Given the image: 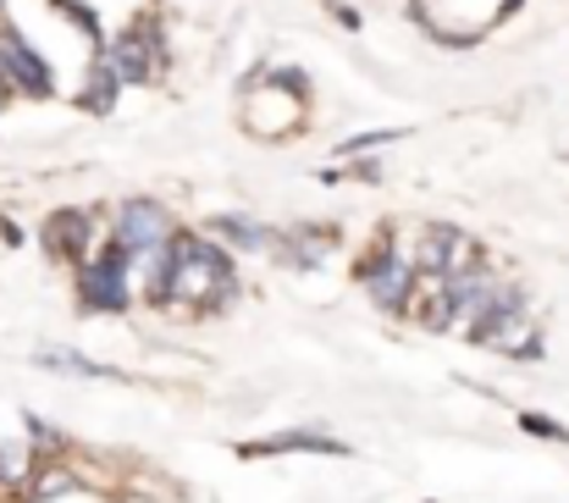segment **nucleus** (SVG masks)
I'll return each mask as SVG.
<instances>
[{"label": "nucleus", "instance_id": "1", "mask_svg": "<svg viewBox=\"0 0 569 503\" xmlns=\"http://www.w3.org/2000/svg\"><path fill=\"white\" fill-rule=\"evenodd\" d=\"M232 255L216 249V244H199V238H172L167 244V288L161 299H183V305H216L232 294Z\"/></svg>", "mask_w": 569, "mask_h": 503}, {"label": "nucleus", "instance_id": "2", "mask_svg": "<svg viewBox=\"0 0 569 503\" xmlns=\"http://www.w3.org/2000/svg\"><path fill=\"white\" fill-rule=\"evenodd\" d=\"M117 244H122L128 255L167 249V244H172V221H167V210H161V205H150V199L122 205V216H117Z\"/></svg>", "mask_w": 569, "mask_h": 503}, {"label": "nucleus", "instance_id": "3", "mask_svg": "<svg viewBox=\"0 0 569 503\" xmlns=\"http://www.w3.org/2000/svg\"><path fill=\"white\" fill-rule=\"evenodd\" d=\"M415 266L420 272H437V277H459V272L476 266V244L459 227H426L420 233V249H415Z\"/></svg>", "mask_w": 569, "mask_h": 503}, {"label": "nucleus", "instance_id": "4", "mask_svg": "<svg viewBox=\"0 0 569 503\" xmlns=\"http://www.w3.org/2000/svg\"><path fill=\"white\" fill-rule=\"evenodd\" d=\"M83 299L94 305V310H122L133 294H128V249L122 244H111L89 272H83Z\"/></svg>", "mask_w": 569, "mask_h": 503}, {"label": "nucleus", "instance_id": "5", "mask_svg": "<svg viewBox=\"0 0 569 503\" xmlns=\"http://www.w3.org/2000/svg\"><path fill=\"white\" fill-rule=\"evenodd\" d=\"M366 288H371V299L381 310H398L409 299V288H415V260L398 255V249H381L377 260L366 266Z\"/></svg>", "mask_w": 569, "mask_h": 503}, {"label": "nucleus", "instance_id": "6", "mask_svg": "<svg viewBox=\"0 0 569 503\" xmlns=\"http://www.w3.org/2000/svg\"><path fill=\"white\" fill-rule=\"evenodd\" d=\"M0 67H6L11 89H22V95H50V67L33 56V45H28V39L6 33V45H0Z\"/></svg>", "mask_w": 569, "mask_h": 503}, {"label": "nucleus", "instance_id": "7", "mask_svg": "<svg viewBox=\"0 0 569 503\" xmlns=\"http://www.w3.org/2000/svg\"><path fill=\"white\" fill-rule=\"evenodd\" d=\"M111 61H117L122 83H144V78L156 72V50H150V39H144V33H128V39L111 50Z\"/></svg>", "mask_w": 569, "mask_h": 503}, {"label": "nucleus", "instance_id": "8", "mask_svg": "<svg viewBox=\"0 0 569 503\" xmlns=\"http://www.w3.org/2000/svg\"><path fill=\"white\" fill-rule=\"evenodd\" d=\"M83 238H89V216L83 210H56L50 227H44V244L56 255H83Z\"/></svg>", "mask_w": 569, "mask_h": 503}, {"label": "nucleus", "instance_id": "9", "mask_svg": "<svg viewBox=\"0 0 569 503\" xmlns=\"http://www.w3.org/2000/svg\"><path fill=\"white\" fill-rule=\"evenodd\" d=\"M117 89H122V72H117V61H111V56H100V61L89 67L83 106H89V111H111V106H117Z\"/></svg>", "mask_w": 569, "mask_h": 503}, {"label": "nucleus", "instance_id": "10", "mask_svg": "<svg viewBox=\"0 0 569 503\" xmlns=\"http://www.w3.org/2000/svg\"><path fill=\"white\" fill-rule=\"evenodd\" d=\"M282 448H327V454H343V443H332V437H321V432H293V437H271V443H260L254 454H282Z\"/></svg>", "mask_w": 569, "mask_h": 503}, {"label": "nucleus", "instance_id": "11", "mask_svg": "<svg viewBox=\"0 0 569 503\" xmlns=\"http://www.w3.org/2000/svg\"><path fill=\"white\" fill-rule=\"evenodd\" d=\"M50 6H56L61 17H72V22H78L89 39H100V22H94V11H83V6H72V0H50Z\"/></svg>", "mask_w": 569, "mask_h": 503}, {"label": "nucleus", "instance_id": "12", "mask_svg": "<svg viewBox=\"0 0 569 503\" xmlns=\"http://www.w3.org/2000/svg\"><path fill=\"white\" fill-rule=\"evenodd\" d=\"M520 426L531 432V437H553V443H565L569 432L559 426V421H548V415H520Z\"/></svg>", "mask_w": 569, "mask_h": 503}, {"label": "nucleus", "instance_id": "13", "mask_svg": "<svg viewBox=\"0 0 569 503\" xmlns=\"http://www.w3.org/2000/svg\"><path fill=\"white\" fill-rule=\"evenodd\" d=\"M56 493H72V476H61V471H50V476L39 482V499H56Z\"/></svg>", "mask_w": 569, "mask_h": 503}, {"label": "nucleus", "instance_id": "14", "mask_svg": "<svg viewBox=\"0 0 569 503\" xmlns=\"http://www.w3.org/2000/svg\"><path fill=\"white\" fill-rule=\"evenodd\" d=\"M387 139H392V134H371V139H349L343 150H366V145H387Z\"/></svg>", "mask_w": 569, "mask_h": 503}, {"label": "nucleus", "instance_id": "15", "mask_svg": "<svg viewBox=\"0 0 569 503\" xmlns=\"http://www.w3.org/2000/svg\"><path fill=\"white\" fill-rule=\"evenodd\" d=\"M6 95H11V78H6V67H0V106H6Z\"/></svg>", "mask_w": 569, "mask_h": 503}]
</instances>
